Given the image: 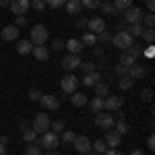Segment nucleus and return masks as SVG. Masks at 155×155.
Returning <instances> with one entry per match:
<instances>
[{"mask_svg":"<svg viewBox=\"0 0 155 155\" xmlns=\"http://www.w3.org/2000/svg\"><path fill=\"white\" fill-rule=\"evenodd\" d=\"M87 106H89L91 112H95V114L104 112V97H93L91 101H87Z\"/></svg>","mask_w":155,"mask_h":155,"instance_id":"nucleus-23","label":"nucleus"},{"mask_svg":"<svg viewBox=\"0 0 155 155\" xmlns=\"http://www.w3.org/2000/svg\"><path fill=\"white\" fill-rule=\"evenodd\" d=\"M81 4H83V8H91V11H95V8H99L101 0H81Z\"/></svg>","mask_w":155,"mask_h":155,"instance_id":"nucleus-41","label":"nucleus"},{"mask_svg":"<svg viewBox=\"0 0 155 155\" xmlns=\"http://www.w3.org/2000/svg\"><path fill=\"white\" fill-rule=\"evenodd\" d=\"M130 155H145V153H143V149H132Z\"/></svg>","mask_w":155,"mask_h":155,"instance_id":"nucleus-59","label":"nucleus"},{"mask_svg":"<svg viewBox=\"0 0 155 155\" xmlns=\"http://www.w3.org/2000/svg\"><path fill=\"white\" fill-rule=\"evenodd\" d=\"M0 143H2V145H8V137H4V134H0Z\"/></svg>","mask_w":155,"mask_h":155,"instance_id":"nucleus-60","label":"nucleus"},{"mask_svg":"<svg viewBox=\"0 0 155 155\" xmlns=\"http://www.w3.org/2000/svg\"><path fill=\"white\" fill-rule=\"evenodd\" d=\"M126 74L130 77L132 81H137V79H141V77H145V74H147V68H145L143 64H139V62H134V64H132L130 68L126 71Z\"/></svg>","mask_w":155,"mask_h":155,"instance_id":"nucleus-16","label":"nucleus"},{"mask_svg":"<svg viewBox=\"0 0 155 155\" xmlns=\"http://www.w3.org/2000/svg\"><path fill=\"white\" fill-rule=\"evenodd\" d=\"M64 48H68V52H71V54H77V56H79V54L83 52L85 46L81 44V39L72 37V39H68V41H64Z\"/></svg>","mask_w":155,"mask_h":155,"instance_id":"nucleus-17","label":"nucleus"},{"mask_svg":"<svg viewBox=\"0 0 155 155\" xmlns=\"http://www.w3.org/2000/svg\"><path fill=\"white\" fill-rule=\"evenodd\" d=\"M29 6L35 12H44L46 11V0H29Z\"/></svg>","mask_w":155,"mask_h":155,"instance_id":"nucleus-36","label":"nucleus"},{"mask_svg":"<svg viewBox=\"0 0 155 155\" xmlns=\"http://www.w3.org/2000/svg\"><path fill=\"white\" fill-rule=\"evenodd\" d=\"M0 155H6V145L0 143Z\"/></svg>","mask_w":155,"mask_h":155,"instance_id":"nucleus-61","label":"nucleus"},{"mask_svg":"<svg viewBox=\"0 0 155 155\" xmlns=\"http://www.w3.org/2000/svg\"><path fill=\"white\" fill-rule=\"evenodd\" d=\"M114 130L118 132L120 137H124V134L130 132V126L126 124V120H118V122H114Z\"/></svg>","mask_w":155,"mask_h":155,"instance_id":"nucleus-26","label":"nucleus"},{"mask_svg":"<svg viewBox=\"0 0 155 155\" xmlns=\"http://www.w3.org/2000/svg\"><path fill=\"white\" fill-rule=\"evenodd\" d=\"M122 106H124V99H122L120 95H107V97H104V110H107V112L122 110Z\"/></svg>","mask_w":155,"mask_h":155,"instance_id":"nucleus-9","label":"nucleus"},{"mask_svg":"<svg viewBox=\"0 0 155 155\" xmlns=\"http://www.w3.org/2000/svg\"><path fill=\"white\" fill-rule=\"evenodd\" d=\"M35 143L39 145V147H46V149H50V151H54V149L60 145V137L56 134V132L48 130V132H44V134H39V137L35 139Z\"/></svg>","mask_w":155,"mask_h":155,"instance_id":"nucleus-2","label":"nucleus"},{"mask_svg":"<svg viewBox=\"0 0 155 155\" xmlns=\"http://www.w3.org/2000/svg\"><path fill=\"white\" fill-rule=\"evenodd\" d=\"M141 37H143L147 44H153V39H155V31H153V29H145Z\"/></svg>","mask_w":155,"mask_h":155,"instance_id":"nucleus-45","label":"nucleus"},{"mask_svg":"<svg viewBox=\"0 0 155 155\" xmlns=\"http://www.w3.org/2000/svg\"><path fill=\"white\" fill-rule=\"evenodd\" d=\"M79 64H81V58L77 56V54H68V56H64L62 62H60V66L64 68V71H74V68H79Z\"/></svg>","mask_w":155,"mask_h":155,"instance_id":"nucleus-11","label":"nucleus"},{"mask_svg":"<svg viewBox=\"0 0 155 155\" xmlns=\"http://www.w3.org/2000/svg\"><path fill=\"white\" fill-rule=\"evenodd\" d=\"M81 44H83V46H95L97 44V35L91 33V31H85L83 37H81Z\"/></svg>","mask_w":155,"mask_h":155,"instance_id":"nucleus-28","label":"nucleus"},{"mask_svg":"<svg viewBox=\"0 0 155 155\" xmlns=\"http://www.w3.org/2000/svg\"><path fill=\"white\" fill-rule=\"evenodd\" d=\"M87 21H89V19L79 17V19H77V29H87Z\"/></svg>","mask_w":155,"mask_h":155,"instance_id":"nucleus-51","label":"nucleus"},{"mask_svg":"<svg viewBox=\"0 0 155 155\" xmlns=\"http://www.w3.org/2000/svg\"><path fill=\"white\" fill-rule=\"evenodd\" d=\"M11 4V0H0V6H8Z\"/></svg>","mask_w":155,"mask_h":155,"instance_id":"nucleus-62","label":"nucleus"},{"mask_svg":"<svg viewBox=\"0 0 155 155\" xmlns=\"http://www.w3.org/2000/svg\"><path fill=\"white\" fill-rule=\"evenodd\" d=\"M112 4L116 6V11H118V12H124L126 8H130V6H132V0H112Z\"/></svg>","mask_w":155,"mask_h":155,"instance_id":"nucleus-30","label":"nucleus"},{"mask_svg":"<svg viewBox=\"0 0 155 155\" xmlns=\"http://www.w3.org/2000/svg\"><path fill=\"white\" fill-rule=\"evenodd\" d=\"M50 39V31L44 25H33L29 31V41L33 46H46V41Z\"/></svg>","mask_w":155,"mask_h":155,"instance_id":"nucleus-1","label":"nucleus"},{"mask_svg":"<svg viewBox=\"0 0 155 155\" xmlns=\"http://www.w3.org/2000/svg\"><path fill=\"white\" fill-rule=\"evenodd\" d=\"M114 114H116V116H114V120H116V122H118V120H124V112H120V110H116Z\"/></svg>","mask_w":155,"mask_h":155,"instance_id":"nucleus-58","label":"nucleus"},{"mask_svg":"<svg viewBox=\"0 0 155 155\" xmlns=\"http://www.w3.org/2000/svg\"><path fill=\"white\" fill-rule=\"evenodd\" d=\"M93 87H95V95L97 97H107L110 95V85L104 83V81H99V83L93 85Z\"/></svg>","mask_w":155,"mask_h":155,"instance_id":"nucleus-27","label":"nucleus"},{"mask_svg":"<svg viewBox=\"0 0 155 155\" xmlns=\"http://www.w3.org/2000/svg\"><path fill=\"white\" fill-rule=\"evenodd\" d=\"M141 25H145L147 29H153V25H155V15H153V12L143 15V21H141Z\"/></svg>","mask_w":155,"mask_h":155,"instance_id":"nucleus-37","label":"nucleus"},{"mask_svg":"<svg viewBox=\"0 0 155 155\" xmlns=\"http://www.w3.org/2000/svg\"><path fill=\"white\" fill-rule=\"evenodd\" d=\"M66 12L68 15H79V12L83 11V4H81V0H66Z\"/></svg>","mask_w":155,"mask_h":155,"instance_id":"nucleus-21","label":"nucleus"},{"mask_svg":"<svg viewBox=\"0 0 155 155\" xmlns=\"http://www.w3.org/2000/svg\"><path fill=\"white\" fill-rule=\"evenodd\" d=\"M71 104L72 106H77V107H83V106H87V101H89V97L85 95V93H79V91H74V93H71Z\"/></svg>","mask_w":155,"mask_h":155,"instance_id":"nucleus-19","label":"nucleus"},{"mask_svg":"<svg viewBox=\"0 0 155 155\" xmlns=\"http://www.w3.org/2000/svg\"><path fill=\"white\" fill-rule=\"evenodd\" d=\"M116 85H118L122 91H128L132 85H134V81H132L128 74H124V77H118V81H116Z\"/></svg>","mask_w":155,"mask_h":155,"instance_id":"nucleus-25","label":"nucleus"},{"mask_svg":"<svg viewBox=\"0 0 155 155\" xmlns=\"http://www.w3.org/2000/svg\"><path fill=\"white\" fill-rule=\"evenodd\" d=\"M25 155H41V147L37 143H29L25 149Z\"/></svg>","mask_w":155,"mask_h":155,"instance_id":"nucleus-39","label":"nucleus"},{"mask_svg":"<svg viewBox=\"0 0 155 155\" xmlns=\"http://www.w3.org/2000/svg\"><path fill=\"white\" fill-rule=\"evenodd\" d=\"M147 11H149V12L155 11V0H147Z\"/></svg>","mask_w":155,"mask_h":155,"instance_id":"nucleus-55","label":"nucleus"},{"mask_svg":"<svg viewBox=\"0 0 155 155\" xmlns=\"http://www.w3.org/2000/svg\"><path fill=\"white\" fill-rule=\"evenodd\" d=\"M93 56H95V58H101V56H104V50L101 48H93Z\"/></svg>","mask_w":155,"mask_h":155,"instance_id":"nucleus-57","label":"nucleus"},{"mask_svg":"<svg viewBox=\"0 0 155 155\" xmlns=\"http://www.w3.org/2000/svg\"><path fill=\"white\" fill-rule=\"evenodd\" d=\"M153 99V91H151V87H147V89H143L141 91V101H145V104H149Z\"/></svg>","mask_w":155,"mask_h":155,"instance_id":"nucleus-43","label":"nucleus"},{"mask_svg":"<svg viewBox=\"0 0 155 155\" xmlns=\"http://www.w3.org/2000/svg\"><path fill=\"white\" fill-rule=\"evenodd\" d=\"M12 25H15V27H27V17H25V15H21V17H17Z\"/></svg>","mask_w":155,"mask_h":155,"instance_id":"nucleus-49","label":"nucleus"},{"mask_svg":"<svg viewBox=\"0 0 155 155\" xmlns=\"http://www.w3.org/2000/svg\"><path fill=\"white\" fill-rule=\"evenodd\" d=\"M17 37H19V27L6 25V27L2 29V39H4V41H15Z\"/></svg>","mask_w":155,"mask_h":155,"instance_id":"nucleus-18","label":"nucleus"},{"mask_svg":"<svg viewBox=\"0 0 155 155\" xmlns=\"http://www.w3.org/2000/svg\"><path fill=\"white\" fill-rule=\"evenodd\" d=\"M74 137H77V134H74L72 130H64V132H62V143H64V145H72Z\"/></svg>","mask_w":155,"mask_h":155,"instance_id":"nucleus-42","label":"nucleus"},{"mask_svg":"<svg viewBox=\"0 0 155 155\" xmlns=\"http://www.w3.org/2000/svg\"><path fill=\"white\" fill-rule=\"evenodd\" d=\"M39 104L44 106V110H50V112H56L60 107V101L58 95H54V93H41V97H39Z\"/></svg>","mask_w":155,"mask_h":155,"instance_id":"nucleus-7","label":"nucleus"},{"mask_svg":"<svg viewBox=\"0 0 155 155\" xmlns=\"http://www.w3.org/2000/svg\"><path fill=\"white\" fill-rule=\"evenodd\" d=\"M97 44H104V46H110V44H112V33H110L107 29H104L101 33H97Z\"/></svg>","mask_w":155,"mask_h":155,"instance_id":"nucleus-31","label":"nucleus"},{"mask_svg":"<svg viewBox=\"0 0 155 155\" xmlns=\"http://www.w3.org/2000/svg\"><path fill=\"white\" fill-rule=\"evenodd\" d=\"M101 155H124V153H120V151H116V149H110V147H107Z\"/></svg>","mask_w":155,"mask_h":155,"instance_id":"nucleus-53","label":"nucleus"},{"mask_svg":"<svg viewBox=\"0 0 155 155\" xmlns=\"http://www.w3.org/2000/svg\"><path fill=\"white\" fill-rule=\"evenodd\" d=\"M143 21V11L139 6H130L124 11V23L126 25H134V23H141Z\"/></svg>","mask_w":155,"mask_h":155,"instance_id":"nucleus-8","label":"nucleus"},{"mask_svg":"<svg viewBox=\"0 0 155 155\" xmlns=\"http://www.w3.org/2000/svg\"><path fill=\"white\" fill-rule=\"evenodd\" d=\"M33 56H35V60H39V62H46V60L50 58V50L46 48V46H33V52H31Z\"/></svg>","mask_w":155,"mask_h":155,"instance_id":"nucleus-20","label":"nucleus"},{"mask_svg":"<svg viewBox=\"0 0 155 155\" xmlns=\"http://www.w3.org/2000/svg\"><path fill=\"white\" fill-rule=\"evenodd\" d=\"M17 52H19L21 56H27V54L33 52V44H31L29 39H21V41L17 44Z\"/></svg>","mask_w":155,"mask_h":155,"instance_id":"nucleus-22","label":"nucleus"},{"mask_svg":"<svg viewBox=\"0 0 155 155\" xmlns=\"http://www.w3.org/2000/svg\"><path fill=\"white\" fill-rule=\"evenodd\" d=\"M79 83H81V81H79L74 74L66 72V74L60 79V89H62V93H68V95H71V93H74V91H77Z\"/></svg>","mask_w":155,"mask_h":155,"instance_id":"nucleus-5","label":"nucleus"},{"mask_svg":"<svg viewBox=\"0 0 155 155\" xmlns=\"http://www.w3.org/2000/svg\"><path fill=\"white\" fill-rule=\"evenodd\" d=\"M50 124H52V120L46 112H41V114H37L35 118H33V124H31V128L37 132V134H44V132L50 130Z\"/></svg>","mask_w":155,"mask_h":155,"instance_id":"nucleus-4","label":"nucleus"},{"mask_svg":"<svg viewBox=\"0 0 155 155\" xmlns=\"http://www.w3.org/2000/svg\"><path fill=\"white\" fill-rule=\"evenodd\" d=\"M52 50H54V52H62V50H64V41H62V39H54V41H52Z\"/></svg>","mask_w":155,"mask_h":155,"instance_id":"nucleus-48","label":"nucleus"},{"mask_svg":"<svg viewBox=\"0 0 155 155\" xmlns=\"http://www.w3.org/2000/svg\"><path fill=\"white\" fill-rule=\"evenodd\" d=\"M46 155H60L58 151H50V153H46Z\"/></svg>","mask_w":155,"mask_h":155,"instance_id":"nucleus-63","label":"nucleus"},{"mask_svg":"<svg viewBox=\"0 0 155 155\" xmlns=\"http://www.w3.org/2000/svg\"><path fill=\"white\" fill-rule=\"evenodd\" d=\"M62 128H64V120H54V122L50 124V130H52V132H56V134H58V132L62 130Z\"/></svg>","mask_w":155,"mask_h":155,"instance_id":"nucleus-44","label":"nucleus"},{"mask_svg":"<svg viewBox=\"0 0 155 155\" xmlns=\"http://www.w3.org/2000/svg\"><path fill=\"white\" fill-rule=\"evenodd\" d=\"M21 134H23V141H25V143H35V139L39 137V134H37V132L33 130L31 126H29L25 132H21Z\"/></svg>","mask_w":155,"mask_h":155,"instance_id":"nucleus-32","label":"nucleus"},{"mask_svg":"<svg viewBox=\"0 0 155 155\" xmlns=\"http://www.w3.org/2000/svg\"><path fill=\"white\" fill-rule=\"evenodd\" d=\"M79 68H81L85 74H87V72H93V71H95V62H93V60H81Z\"/></svg>","mask_w":155,"mask_h":155,"instance_id":"nucleus-35","label":"nucleus"},{"mask_svg":"<svg viewBox=\"0 0 155 155\" xmlns=\"http://www.w3.org/2000/svg\"><path fill=\"white\" fill-rule=\"evenodd\" d=\"M27 128H29V124H27L25 120H21V122H19V130H21V132H25Z\"/></svg>","mask_w":155,"mask_h":155,"instance_id":"nucleus-56","label":"nucleus"},{"mask_svg":"<svg viewBox=\"0 0 155 155\" xmlns=\"http://www.w3.org/2000/svg\"><path fill=\"white\" fill-rule=\"evenodd\" d=\"M114 116H112V112H99L95 114V126L97 128H101V130H112L114 128Z\"/></svg>","mask_w":155,"mask_h":155,"instance_id":"nucleus-6","label":"nucleus"},{"mask_svg":"<svg viewBox=\"0 0 155 155\" xmlns=\"http://www.w3.org/2000/svg\"><path fill=\"white\" fill-rule=\"evenodd\" d=\"M134 62H137V60L132 58V56L128 54V52H126V50H124V52L120 54V58H118V64H122L124 68H130V66L134 64Z\"/></svg>","mask_w":155,"mask_h":155,"instance_id":"nucleus-24","label":"nucleus"},{"mask_svg":"<svg viewBox=\"0 0 155 155\" xmlns=\"http://www.w3.org/2000/svg\"><path fill=\"white\" fill-rule=\"evenodd\" d=\"M143 56H145V58H153V56H155V48L151 46V44L143 50Z\"/></svg>","mask_w":155,"mask_h":155,"instance_id":"nucleus-50","label":"nucleus"},{"mask_svg":"<svg viewBox=\"0 0 155 155\" xmlns=\"http://www.w3.org/2000/svg\"><path fill=\"white\" fill-rule=\"evenodd\" d=\"M72 147L77 149V153H89L91 151V141H89V137H85V134H81V137H74V141H72Z\"/></svg>","mask_w":155,"mask_h":155,"instance_id":"nucleus-10","label":"nucleus"},{"mask_svg":"<svg viewBox=\"0 0 155 155\" xmlns=\"http://www.w3.org/2000/svg\"><path fill=\"white\" fill-rule=\"evenodd\" d=\"M79 81H81L85 87H93V85H97L99 81H101V72H99V71L87 72V74H83V79H79Z\"/></svg>","mask_w":155,"mask_h":155,"instance_id":"nucleus-15","label":"nucleus"},{"mask_svg":"<svg viewBox=\"0 0 155 155\" xmlns=\"http://www.w3.org/2000/svg\"><path fill=\"white\" fill-rule=\"evenodd\" d=\"M87 27H89V31L95 33V35H97V33H101L104 29H107L106 21H104L101 17H93V19H89V21H87Z\"/></svg>","mask_w":155,"mask_h":155,"instance_id":"nucleus-13","label":"nucleus"},{"mask_svg":"<svg viewBox=\"0 0 155 155\" xmlns=\"http://www.w3.org/2000/svg\"><path fill=\"white\" fill-rule=\"evenodd\" d=\"M126 52H128V54H130L134 60H141V58H143V48H141V46H137V44H132V46L126 50Z\"/></svg>","mask_w":155,"mask_h":155,"instance_id":"nucleus-34","label":"nucleus"},{"mask_svg":"<svg viewBox=\"0 0 155 155\" xmlns=\"http://www.w3.org/2000/svg\"><path fill=\"white\" fill-rule=\"evenodd\" d=\"M106 149H107V145L104 143V139H101V141H95V143H91V151H95L97 155H101Z\"/></svg>","mask_w":155,"mask_h":155,"instance_id":"nucleus-38","label":"nucleus"},{"mask_svg":"<svg viewBox=\"0 0 155 155\" xmlns=\"http://www.w3.org/2000/svg\"><path fill=\"white\" fill-rule=\"evenodd\" d=\"M107 68H110V60L107 56H101L99 62H95V71H107Z\"/></svg>","mask_w":155,"mask_h":155,"instance_id":"nucleus-40","label":"nucleus"},{"mask_svg":"<svg viewBox=\"0 0 155 155\" xmlns=\"http://www.w3.org/2000/svg\"><path fill=\"white\" fill-rule=\"evenodd\" d=\"M64 4H66V0H46V6H50V8H60Z\"/></svg>","mask_w":155,"mask_h":155,"instance_id":"nucleus-47","label":"nucleus"},{"mask_svg":"<svg viewBox=\"0 0 155 155\" xmlns=\"http://www.w3.org/2000/svg\"><path fill=\"white\" fill-rule=\"evenodd\" d=\"M120 141H122V137H120V134H118L116 130H114V128H112V130H106L104 143H106L107 147H110V149H116V147L120 145Z\"/></svg>","mask_w":155,"mask_h":155,"instance_id":"nucleus-14","label":"nucleus"},{"mask_svg":"<svg viewBox=\"0 0 155 155\" xmlns=\"http://www.w3.org/2000/svg\"><path fill=\"white\" fill-rule=\"evenodd\" d=\"M112 44H114V48H118V50L124 52V50H128L132 44H134V37H132L128 31L122 29V31L116 33V35H112Z\"/></svg>","mask_w":155,"mask_h":155,"instance_id":"nucleus-3","label":"nucleus"},{"mask_svg":"<svg viewBox=\"0 0 155 155\" xmlns=\"http://www.w3.org/2000/svg\"><path fill=\"white\" fill-rule=\"evenodd\" d=\"M11 11L17 15V17H21V15H25V12L29 11L31 6H29V0H11Z\"/></svg>","mask_w":155,"mask_h":155,"instance_id":"nucleus-12","label":"nucleus"},{"mask_svg":"<svg viewBox=\"0 0 155 155\" xmlns=\"http://www.w3.org/2000/svg\"><path fill=\"white\" fill-rule=\"evenodd\" d=\"M85 155H97V153H95V151H89V153H85Z\"/></svg>","mask_w":155,"mask_h":155,"instance_id":"nucleus-64","label":"nucleus"},{"mask_svg":"<svg viewBox=\"0 0 155 155\" xmlns=\"http://www.w3.org/2000/svg\"><path fill=\"white\" fill-rule=\"evenodd\" d=\"M27 97H29L31 101H39V97H41V91H39V89H29V91H27Z\"/></svg>","mask_w":155,"mask_h":155,"instance_id":"nucleus-46","label":"nucleus"},{"mask_svg":"<svg viewBox=\"0 0 155 155\" xmlns=\"http://www.w3.org/2000/svg\"><path fill=\"white\" fill-rule=\"evenodd\" d=\"M126 71H128V68H124L122 64H116V68H114V72H116L118 77H124V74H126Z\"/></svg>","mask_w":155,"mask_h":155,"instance_id":"nucleus-52","label":"nucleus"},{"mask_svg":"<svg viewBox=\"0 0 155 155\" xmlns=\"http://www.w3.org/2000/svg\"><path fill=\"white\" fill-rule=\"evenodd\" d=\"M147 147H149L151 151H153V149H155V137H153V134H151V137L147 139Z\"/></svg>","mask_w":155,"mask_h":155,"instance_id":"nucleus-54","label":"nucleus"},{"mask_svg":"<svg viewBox=\"0 0 155 155\" xmlns=\"http://www.w3.org/2000/svg\"><path fill=\"white\" fill-rule=\"evenodd\" d=\"M126 31H128L132 37H141L145 29H143V25H141V23H134V25H128V29H126Z\"/></svg>","mask_w":155,"mask_h":155,"instance_id":"nucleus-33","label":"nucleus"},{"mask_svg":"<svg viewBox=\"0 0 155 155\" xmlns=\"http://www.w3.org/2000/svg\"><path fill=\"white\" fill-rule=\"evenodd\" d=\"M99 8H101V12H104V15H110V17L118 15V11H116V6H114V4H112L110 0H107V2H101V4H99Z\"/></svg>","mask_w":155,"mask_h":155,"instance_id":"nucleus-29","label":"nucleus"}]
</instances>
